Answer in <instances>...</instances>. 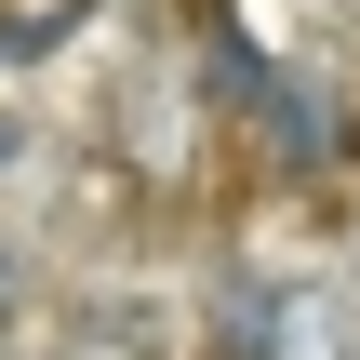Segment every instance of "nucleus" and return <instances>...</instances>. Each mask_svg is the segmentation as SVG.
<instances>
[{"mask_svg":"<svg viewBox=\"0 0 360 360\" xmlns=\"http://www.w3.org/2000/svg\"><path fill=\"white\" fill-rule=\"evenodd\" d=\"M227 134L254 147V174L267 187H347V160H360V94L334 80V67H254L240 94H227Z\"/></svg>","mask_w":360,"mask_h":360,"instance_id":"nucleus-1","label":"nucleus"},{"mask_svg":"<svg viewBox=\"0 0 360 360\" xmlns=\"http://www.w3.org/2000/svg\"><path fill=\"white\" fill-rule=\"evenodd\" d=\"M27 307H40V254H27V240H0V347H13V321H27Z\"/></svg>","mask_w":360,"mask_h":360,"instance_id":"nucleus-2","label":"nucleus"},{"mask_svg":"<svg viewBox=\"0 0 360 360\" xmlns=\"http://www.w3.org/2000/svg\"><path fill=\"white\" fill-rule=\"evenodd\" d=\"M27 147H40V120H27V107H0V174H13Z\"/></svg>","mask_w":360,"mask_h":360,"instance_id":"nucleus-3","label":"nucleus"},{"mask_svg":"<svg viewBox=\"0 0 360 360\" xmlns=\"http://www.w3.org/2000/svg\"><path fill=\"white\" fill-rule=\"evenodd\" d=\"M347 307H360V240H347Z\"/></svg>","mask_w":360,"mask_h":360,"instance_id":"nucleus-4","label":"nucleus"}]
</instances>
